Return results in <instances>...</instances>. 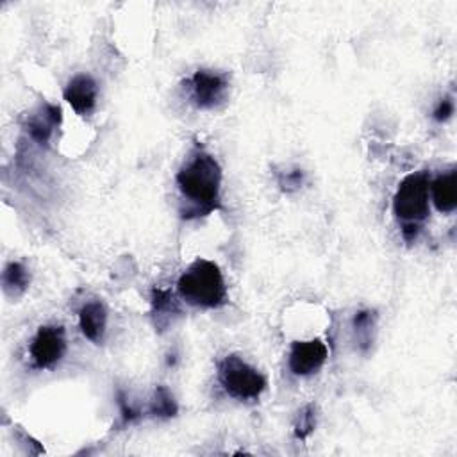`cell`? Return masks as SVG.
I'll use <instances>...</instances> for the list:
<instances>
[{
  "mask_svg": "<svg viewBox=\"0 0 457 457\" xmlns=\"http://www.w3.org/2000/svg\"><path fill=\"white\" fill-rule=\"evenodd\" d=\"M175 182L180 193V218H202L221 207V166L204 146L195 145L189 150Z\"/></svg>",
  "mask_w": 457,
  "mask_h": 457,
  "instance_id": "obj_1",
  "label": "cell"
},
{
  "mask_svg": "<svg viewBox=\"0 0 457 457\" xmlns=\"http://www.w3.org/2000/svg\"><path fill=\"white\" fill-rule=\"evenodd\" d=\"M179 296L202 309H218L227 302V286L218 264L207 259L193 261L177 280Z\"/></svg>",
  "mask_w": 457,
  "mask_h": 457,
  "instance_id": "obj_2",
  "label": "cell"
},
{
  "mask_svg": "<svg viewBox=\"0 0 457 457\" xmlns=\"http://www.w3.org/2000/svg\"><path fill=\"white\" fill-rule=\"evenodd\" d=\"M218 380L228 396L241 402H253L266 389V377L237 353L218 362Z\"/></svg>",
  "mask_w": 457,
  "mask_h": 457,
  "instance_id": "obj_3",
  "label": "cell"
},
{
  "mask_svg": "<svg viewBox=\"0 0 457 457\" xmlns=\"http://www.w3.org/2000/svg\"><path fill=\"white\" fill-rule=\"evenodd\" d=\"M430 177L427 171L409 173L396 187L393 196V212L403 223L420 225L430 214L428 191Z\"/></svg>",
  "mask_w": 457,
  "mask_h": 457,
  "instance_id": "obj_4",
  "label": "cell"
},
{
  "mask_svg": "<svg viewBox=\"0 0 457 457\" xmlns=\"http://www.w3.org/2000/svg\"><path fill=\"white\" fill-rule=\"evenodd\" d=\"M66 332L61 325H41L30 343V361L37 370L54 368L66 353Z\"/></svg>",
  "mask_w": 457,
  "mask_h": 457,
  "instance_id": "obj_5",
  "label": "cell"
},
{
  "mask_svg": "<svg viewBox=\"0 0 457 457\" xmlns=\"http://www.w3.org/2000/svg\"><path fill=\"white\" fill-rule=\"evenodd\" d=\"M227 77L212 70H196L189 79V98L198 109H212L225 98Z\"/></svg>",
  "mask_w": 457,
  "mask_h": 457,
  "instance_id": "obj_6",
  "label": "cell"
},
{
  "mask_svg": "<svg viewBox=\"0 0 457 457\" xmlns=\"http://www.w3.org/2000/svg\"><path fill=\"white\" fill-rule=\"evenodd\" d=\"M328 350L321 339L295 341L289 350V370L296 377H309L316 373L327 361Z\"/></svg>",
  "mask_w": 457,
  "mask_h": 457,
  "instance_id": "obj_7",
  "label": "cell"
},
{
  "mask_svg": "<svg viewBox=\"0 0 457 457\" xmlns=\"http://www.w3.org/2000/svg\"><path fill=\"white\" fill-rule=\"evenodd\" d=\"M62 96L77 114L87 116L93 112V109L96 105L98 86L91 75L77 73L68 80V84L62 91Z\"/></svg>",
  "mask_w": 457,
  "mask_h": 457,
  "instance_id": "obj_8",
  "label": "cell"
},
{
  "mask_svg": "<svg viewBox=\"0 0 457 457\" xmlns=\"http://www.w3.org/2000/svg\"><path fill=\"white\" fill-rule=\"evenodd\" d=\"M61 107L45 102L27 118L25 130L37 145L46 146L54 130L61 125Z\"/></svg>",
  "mask_w": 457,
  "mask_h": 457,
  "instance_id": "obj_9",
  "label": "cell"
},
{
  "mask_svg": "<svg viewBox=\"0 0 457 457\" xmlns=\"http://www.w3.org/2000/svg\"><path fill=\"white\" fill-rule=\"evenodd\" d=\"M79 327L86 339L100 345L105 337L107 328V309L102 300L95 298L86 302L79 311Z\"/></svg>",
  "mask_w": 457,
  "mask_h": 457,
  "instance_id": "obj_10",
  "label": "cell"
},
{
  "mask_svg": "<svg viewBox=\"0 0 457 457\" xmlns=\"http://www.w3.org/2000/svg\"><path fill=\"white\" fill-rule=\"evenodd\" d=\"M436 209L443 214H450L457 209V171L450 168L439 173L428 186Z\"/></svg>",
  "mask_w": 457,
  "mask_h": 457,
  "instance_id": "obj_11",
  "label": "cell"
},
{
  "mask_svg": "<svg viewBox=\"0 0 457 457\" xmlns=\"http://www.w3.org/2000/svg\"><path fill=\"white\" fill-rule=\"evenodd\" d=\"M150 305H152V320H154L155 330L159 332H162L171 323V318L175 314H180V309L170 289L154 287Z\"/></svg>",
  "mask_w": 457,
  "mask_h": 457,
  "instance_id": "obj_12",
  "label": "cell"
},
{
  "mask_svg": "<svg viewBox=\"0 0 457 457\" xmlns=\"http://www.w3.org/2000/svg\"><path fill=\"white\" fill-rule=\"evenodd\" d=\"M29 284H30V273L21 262L12 261L4 268L2 287H4L5 295H9L12 298L21 296L27 291Z\"/></svg>",
  "mask_w": 457,
  "mask_h": 457,
  "instance_id": "obj_13",
  "label": "cell"
},
{
  "mask_svg": "<svg viewBox=\"0 0 457 457\" xmlns=\"http://www.w3.org/2000/svg\"><path fill=\"white\" fill-rule=\"evenodd\" d=\"M377 327V312L371 309H362L359 312H355L353 321H352V328L355 334V341L357 346L366 352L371 345H373V332Z\"/></svg>",
  "mask_w": 457,
  "mask_h": 457,
  "instance_id": "obj_14",
  "label": "cell"
},
{
  "mask_svg": "<svg viewBox=\"0 0 457 457\" xmlns=\"http://www.w3.org/2000/svg\"><path fill=\"white\" fill-rule=\"evenodd\" d=\"M179 412V405L166 386H157L150 400V414L155 418H173Z\"/></svg>",
  "mask_w": 457,
  "mask_h": 457,
  "instance_id": "obj_15",
  "label": "cell"
},
{
  "mask_svg": "<svg viewBox=\"0 0 457 457\" xmlns=\"http://www.w3.org/2000/svg\"><path fill=\"white\" fill-rule=\"evenodd\" d=\"M316 427V405L314 403H307L303 405L296 418H295V423H293V432H295V437L296 439H307L312 430Z\"/></svg>",
  "mask_w": 457,
  "mask_h": 457,
  "instance_id": "obj_16",
  "label": "cell"
},
{
  "mask_svg": "<svg viewBox=\"0 0 457 457\" xmlns=\"http://www.w3.org/2000/svg\"><path fill=\"white\" fill-rule=\"evenodd\" d=\"M116 402L120 407V425L121 427H129L132 423H136L141 418V411L130 403V400L127 398V393L118 389L116 393Z\"/></svg>",
  "mask_w": 457,
  "mask_h": 457,
  "instance_id": "obj_17",
  "label": "cell"
},
{
  "mask_svg": "<svg viewBox=\"0 0 457 457\" xmlns=\"http://www.w3.org/2000/svg\"><path fill=\"white\" fill-rule=\"evenodd\" d=\"M303 179H305V173L302 170H291V171H286V173H280L278 175V186L282 191L286 193H293L296 189L302 187L303 184Z\"/></svg>",
  "mask_w": 457,
  "mask_h": 457,
  "instance_id": "obj_18",
  "label": "cell"
},
{
  "mask_svg": "<svg viewBox=\"0 0 457 457\" xmlns=\"http://www.w3.org/2000/svg\"><path fill=\"white\" fill-rule=\"evenodd\" d=\"M453 111H455L453 100H452L450 96H445V98H441L439 104L436 105V109H434V112H432V118H434L436 121L443 123V121H446V120L452 118Z\"/></svg>",
  "mask_w": 457,
  "mask_h": 457,
  "instance_id": "obj_19",
  "label": "cell"
}]
</instances>
